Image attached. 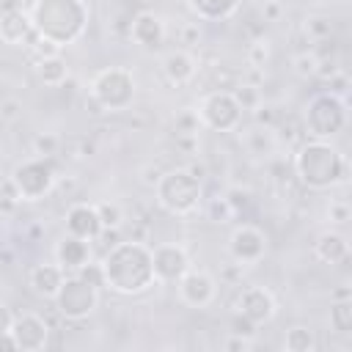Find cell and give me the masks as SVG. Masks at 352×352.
<instances>
[{
    "instance_id": "cell-1",
    "label": "cell",
    "mask_w": 352,
    "mask_h": 352,
    "mask_svg": "<svg viewBox=\"0 0 352 352\" xmlns=\"http://www.w3.org/2000/svg\"><path fill=\"white\" fill-rule=\"evenodd\" d=\"M99 270H102V286L124 297L143 294L157 283L151 248L143 239H121L113 248H107L104 256L99 258Z\"/></svg>"
},
{
    "instance_id": "cell-2",
    "label": "cell",
    "mask_w": 352,
    "mask_h": 352,
    "mask_svg": "<svg viewBox=\"0 0 352 352\" xmlns=\"http://www.w3.org/2000/svg\"><path fill=\"white\" fill-rule=\"evenodd\" d=\"M28 14L36 36L60 50L74 44L88 28V6L82 0H36Z\"/></svg>"
},
{
    "instance_id": "cell-3",
    "label": "cell",
    "mask_w": 352,
    "mask_h": 352,
    "mask_svg": "<svg viewBox=\"0 0 352 352\" xmlns=\"http://www.w3.org/2000/svg\"><path fill=\"white\" fill-rule=\"evenodd\" d=\"M346 157L330 140H305L294 151V176L308 190H333L346 182Z\"/></svg>"
},
{
    "instance_id": "cell-4",
    "label": "cell",
    "mask_w": 352,
    "mask_h": 352,
    "mask_svg": "<svg viewBox=\"0 0 352 352\" xmlns=\"http://www.w3.org/2000/svg\"><path fill=\"white\" fill-rule=\"evenodd\" d=\"M154 198L162 212L173 217H190L204 204V182L192 176L187 165L170 168V170H162L160 182L154 184Z\"/></svg>"
},
{
    "instance_id": "cell-5",
    "label": "cell",
    "mask_w": 352,
    "mask_h": 352,
    "mask_svg": "<svg viewBox=\"0 0 352 352\" xmlns=\"http://www.w3.org/2000/svg\"><path fill=\"white\" fill-rule=\"evenodd\" d=\"M346 99L330 94V91H319L308 99L305 104V116H302V129L308 132V138L316 140H330L338 132H344L346 126Z\"/></svg>"
},
{
    "instance_id": "cell-6",
    "label": "cell",
    "mask_w": 352,
    "mask_h": 352,
    "mask_svg": "<svg viewBox=\"0 0 352 352\" xmlns=\"http://www.w3.org/2000/svg\"><path fill=\"white\" fill-rule=\"evenodd\" d=\"M135 94H138L135 74L129 69H124V66H107V69L94 74L88 96H94L102 104L104 113H121V110L132 107Z\"/></svg>"
},
{
    "instance_id": "cell-7",
    "label": "cell",
    "mask_w": 352,
    "mask_h": 352,
    "mask_svg": "<svg viewBox=\"0 0 352 352\" xmlns=\"http://www.w3.org/2000/svg\"><path fill=\"white\" fill-rule=\"evenodd\" d=\"M55 184H58L55 165L47 157H30L19 162L8 179V187L19 201H41L55 190Z\"/></svg>"
},
{
    "instance_id": "cell-8",
    "label": "cell",
    "mask_w": 352,
    "mask_h": 352,
    "mask_svg": "<svg viewBox=\"0 0 352 352\" xmlns=\"http://www.w3.org/2000/svg\"><path fill=\"white\" fill-rule=\"evenodd\" d=\"M55 311L69 322H82L99 308V286L85 280L80 272H66L58 294L52 297Z\"/></svg>"
},
{
    "instance_id": "cell-9",
    "label": "cell",
    "mask_w": 352,
    "mask_h": 352,
    "mask_svg": "<svg viewBox=\"0 0 352 352\" xmlns=\"http://www.w3.org/2000/svg\"><path fill=\"white\" fill-rule=\"evenodd\" d=\"M198 121L201 126L212 132H236L242 126V107L236 104L231 91H209L198 104Z\"/></svg>"
},
{
    "instance_id": "cell-10",
    "label": "cell",
    "mask_w": 352,
    "mask_h": 352,
    "mask_svg": "<svg viewBox=\"0 0 352 352\" xmlns=\"http://www.w3.org/2000/svg\"><path fill=\"white\" fill-rule=\"evenodd\" d=\"M228 253L234 264L253 267L267 256V234L253 223H242L228 236Z\"/></svg>"
},
{
    "instance_id": "cell-11",
    "label": "cell",
    "mask_w": 352,
    "mask_h": 352,
    "mask_svg": "<svg viewBox=\"0 0 352 352\" xmlns=\"http://www.w3.org/2000/svg\"><path fill=\"white\" fill-rule=\"evenodd\" d=\"M151 264H154V278L157 283H176L190 267V253L179 242H160L151 248Z\"/></svg>"
},
{
    "instance_id": "cell-12",
    "label": "cell",
    "mask_w": 352,
    "mask_h": 352,
    "mask_svg": "<svg viewBox=\"0 0 352 352\" xmlns=\"http://www.w3.org/2000/svg\"><path fill=\"white\" fill-rule=\"evenodd\" d=\"M8 333L14 336L16 349H22V352H41L50 344V322L36 311L14 314Z\"/></svg>"
},
{
    "instance_id": "cell-13",
    "label": "cell",
    "mask_w": 352,
    "mask_h": 352,
    "mask_svg": "<svg viewBox=\"0 0 352 352\" xmlns=\"http://www.w3.org/2000/svg\"><path fill=\"white\" fill-rule=\"evenodd\" d=\"M179 300L187 305V308H206L214 302L217 297V280L212 272L201 270V267H190L179 280Z\"/></svg>"
},
{
    "instance_id": "cell-14",
    "label": "cell",
    "mask_w": 352,
    "mask_h": 352,
    "mask_svg": "<svg viewBox=\"0 0 352 352\" xmlns=\"http://www.w3.org/2000/svg\"><path fill=\"white\" fill-rule=\"evenodd\" d=\"M236 311L242 316H248L256 327H261V324H270L275 319L278 308H275V297H272L270 289H264V286H245L239 292V297H236Z\"/></svg>"
},
{
    "instance_id": "cell-15",
    "label": "cell",
    "mask_w": 352,
    "mask_h": 352,
    "mask_svg": "<svg viewBox=\"0 0 352 352\" xmlns=\"http://www.w3.org/2000/svg\"><path fill=\"white\" fill-rule=\"evenodd\" d=\"M129 38L138 47L148 50V52L160 50L165 44V22H162V16H157L154 11H138L132 16V22H129Z\"/></svg>"
},
{
    "instance_id": "cell-16",
    "label": "cell",
    "mask_w": 352,
    "mask_h": 352,
    "mask_svg": "<svg viewBox=\"0 0 352 352\" xmlns=\"http://www.w3.org/2000/svg\"><path fill=\"white\" fill-rule=\"evenodd\" d=\"M36 30L30 22V14L22 8H6L0 11V41L8 47H22V44H33Z\"/></svg>"
},
{
    "instance_id": "cell-17",
    "label": "cell",
    "mask_w": 352,
    "mask_h": 352,
    "mask_svg": "<svg viewBox=\"0 0 352 352\" xmlns=\"http://www.w3.org/2000/svg\"><path fill=\"white\" fill-rule=\"evenodd\" d=\"M63 226H66V234L72 236H80V239H96L99 231H102V220H99V212H96V204H72L63 214Z\"/></svg>"
},
{
    "instance_id": "cell-18",
    "label": "cell",
    "mask_w": 352,
    "mask_h": 352,
    "mask_svg": "<svg viewBox=\"0 0 352 352\" xmlns=\"http://www.w3.org/2000/svg\"><path fill=\"white\" fill-rule=\"evenodd\" d=\"M160 69L170 85H187L198 74V60L190 50H168L160 60Z\"/></svg>"
},
{
    "instance_id": "cell-19",
    "label": "cell",
    "mask_w": 352,
    "mask_h": 352,
    "mask_svg": "<svg viewBox=\"0 0 352 352\" xmlns=\"http://www.w3.org/2000/svg\"><path fill=\"white\" fill-rule=\"evenodd\" d=\"M55 261L60 264L63 272H80V270L91 261V242L66 234V236L55 245Z\"/></svg>"
},
{
    "instance_id": "cell-20",
    "label": "cell",
    "mask_w": 352,
    "mask_h": 352,
    "mask_svg": "<svg viewBox=\"0 0 352 352\" xmlns=\"http://www.w3.org/2000/svg\"><path fill=\"white\" fill-rule=\"evenodd\" d=\"M63 278H66V272L60 270L58 261H55V264H47V261H44V264H36V267L30 270L28 283H30L33 294H38V297H44V300H52V297L58 294Z\"/></svg>"
},
{
    "instance_id": "cell-21",
    "label": "cell",
    "mask_w": 352,
    "mask_h": 352,
    "mask_svg": "<svg viewBox=\"0 0 352 352\" xmlns=\"http://www.w3.org/2000/svg\"><path fill=\"white\" fill-rule=\"evenodd\" d=\"M314 253L324 264H344L349 258V242L338 231H324L314 242Z\"/></svg>"
},
{
    "instance_id": "cell-22",
    "label": "cell",
    "mask_w": 352,
    "mask_h": 352,
    "mask_svg": "<svg viewBox=\"0 0 352 352\" xmlns=\"http://www.w3.org/2000/svg\"><path fill=\"white\" fill-rule=\"evenodd\" d=\"M242 143H245V151L248 154H253V157H272L275 154V148H278V135H275V129H270V126H250L245 135H242Z\"/></svg>"
},
{
    "instance_id": "cell-23",
    "label": "cell",
    "mask_w": 352,
    "mask_h": 352,
    "mask_svg": "<svg viewBox=\"0 0 352 352\" xmlns=\"http://www.w3.org/2000/svg\"><path fill=\"white\" fill-rule=\"evenodd\" d=\"M187 6L204 22H223L239 8V0H187Z\"/></svg>"
},
{
    "instance_id": "cell-24",
    "label": "cell",
    "mask_w": 352,
    "mask_h": 352,
    "mask_svg": "<svg viewBox=\"0 0 352 352\" xmlns=\"http://www.w3.org/2000/svg\"><path fill=\"white\" fill-rule=\"evenodd\" d=\"M36 77L50 88L63 85L69 80V66L60 58V52L58 55H47V58H36Z\"/></svg>"
},
{
    "instance_id": "cell-25",
    "label": "cell",
    "mask_w": 352,
    "mask_h": 352,
    "mask_svg": "<svg viewBox=\"0 0 352 352\" xmlns=\"http://www.w3.org/2000/svg\"><path fill=\"white\" fill-rule=\"evenodd\" d=\"M316 346H319L316 333L305 324H294L283 336V349H289V352H316Z\"/></svg>"
},
{
    "instance_id": "cell-26",
    "label": "cell",
    "mask_w": 352,
    "mask_h": 352,
    "mask_svg": "<svg viewBox=\"0 0 352 352\" xmlns=\"http://www.w3.org/2000/svg\"><path fill=\"white\" fill-rule=\"evenodd\" d=\"M330 327L341 336L352 333V297L349 300H333L330 305Z\"/></svg>"
},
{
    "instance_id": "cell-27",
    "label": "cell",
    "mask_w": 352,
    "mask_h": 352,
    "mask_svg": "<svg viewBox=\"0 0 352 352\" xmlns=\"http://www.w3.org/2000/svg\"><path fill=\"white\" fill-rule=\"evenodd\" d=\"M333 19L330 16H322V14H314V16H308L305 22H302V33H305V38L308 41H324V38H330L333 36Z\"/></svg>"
},
{
    "instance_id": "cell-28",
    "label": "cell",
    "mask_w": 352,
    "mask_h": 352,
    "mask_svg": "<svg viewBox=\"0 0 352 352\" xmlns=\"http://www.w3.org/2000/svg\"><path fill=\"white\" fill-rule=\"evenodd\" d=\"M234 99H236V104L242 107V113L245 110H256L261 102H264V94H261V88L256 85V82H242V85H234Z\"/></svg>"
},
{
    "instance_id": "cell-29",
    "label": "cell",
    "mask_w": 352,
    "mask_h": 352,
    "mask_svg": "<svg viewBox=\"0 0 352 352\" xmlns=\"http://www.w3.org/2000/svg\"><path fill=\"white\" fill-rule=\"evenodd\" d=\"M201 206H206V217L212 220V223H231L236 214H234V209L228 206V201H226V195H214V198H209L206 204H201Z\"/></svg>"
},
{
    "instance_id": "cell-30",
    "label": "cell",
    "mask_w": 352,
    "mask_h": 352,
    "mask_svg": "<svg viewBox=\"0 0 352 352\" xmlns=\"http://www.w3.org/2000/svg\"><path fill=\"white\" fill-rule=\"evenodd\" d=\"M198 126H201V121H198V113H192V110H182L173 118V135L176 138H195Z\"/></svg>"
},
{
    "instance_id": "cell-31",
    "label": "cell",
    "mask_w": 352,
    "mask_h": 352,
    "mask_svg": "<svg viewBox=\"0 0 352 352\" xmlns=\"http://www.w3.org/2000/svg\"><path fill=\"white\" fill-rule=\"evenodd\" d=\"M316 52L314 50H305V52H297L294 55V60H292V69H294V74L297 77H302V80H308V77H314L316 74Z\"/></svg>"
},
{
    "instance_id": "cell-32",
    "label": "cell",
    "mask_w": 352,
    "mask_h": 352,
    "mask_svg": "<svg viewBox=\"0 0 352 352\" xmlns=\"http://www.w3.org/2000/svg\"><path fill=\"white\" fill-rule=\"evenodd\" d=\"M96 212H99V220H102V228H121L124 223V209L118 204H96Z\"/></svg>"
},
{
    "instance_id": "cell-33",
    "label": "cell",
    "mask_w": 352,
    "mask_h": 352,
    "mask_svg": "<svg viewBox=\"0 0 352 352\" xmlns=\"http://www.w3.org/2000/svg\"><path fill=\"white\" fill-rule=\"evenodd\" d=\"M58 148H60V138L58 135H52V132H41V135H36L33 138V154L36 157H52V154H58Z\"/></svg>"
},
{
    "instance_id": "cell-34",
    "label": "cell",
    "mask_w": 352,
    "mask_h": 352,
    "mask_svg": "<svg viewBox=\"0 0 352 352\" xmlns=\"http://www.w3.org/2000/svg\"><path fill=\"white\" fill-rule=\"evenodd\" d=\"M22 102L16 99V96H6V99H0V121L3 124H16L19 118H22Z\"/></svg>"
},
{
    "instance_id": "cell-35",
    "label": "cell",
    "mask_w": 352,
    "mask_h": 352,
    "mask_svg": "<svg viewBox=\"0 0 352 352\" xmlns=\"http://www.w3.org/2000/svg\"><path fill=\"white\" fill-rule=\"evenodd\" d=\"M278 118H280L278 107H272V104H267V102H261V104L253 110V121H256L258 126H270V129H278Z\"/></svg>"
},
{
    "instance_id": "cell-36",
    "label": "cell",
    "mask_w": 352,
    "mask_h": 352,
    "mask_svg": "<svg viewBox=\"0 0 352 352\" xmlns=\"http://www.w3.org/2000/svg\"><path fill=\"white\" fill-rule=\"evenodd\" d=\"M223 195H226L228 206L234 209V214H242V212L250 206V190H242V187H228Z\"/></svg>"
},
{
    "instance_id": "cell-37",
    "label": "cell",
    "mask_w": 352,
    "mask_h": 352,
    "mask_svg": "<svg viewBox=\"0 0 352 352\" xmlns=\"http://www.w3.org/2000/svg\"><path fill=\"white\" fill-rule=\"evenodd\" d=\"M349 204H346V198H333L330 201V206H327V220L333 223V226H344L346 220H349Z\"/></svg>"
},
{
    "instance_id": "cell-38",
    "label": "cell",
    "mask_w": 352,
    "mask_h": 352,
    "mask_svg": "<svg viewBox=\"0 0 352 352\" xmlns=\"http://www.w3.org/2000/svg\"><path fill=\"white\" fill-rule=\"evenodd\" d=\"M256 330H258V327H256V324H253L248 316H242L239 311L231 316V333H234V336H245V338H253V336H256Z\"/></svg>"
},
{
    "instance_id": "cell-39",
    "label": "cell",
    "mask_w": 352,
    "mask_h": 352,
    "mask_svg": "<svg viewBox=\"0 0 352 352\" xmlns=\"http://www.w3.org/2000/svg\"><path fill=\"white\" fill-rule=\"evenodd\" d=\"M267 58H270V47H267V41H253L250 44V50H248V60H250V66H264L267 63Z\"/></svg>"
},
{
    "instance_id": "cell-40",
    "label": "cell",
    "mask_w": 352,
    "mask_h": 352,
    "mask_svg": "<svg viewBox=\"0 0 352 352\" xmlns=\"http://www.w3.org/2000/svg\"><path fill=\"white\" fill-rule=\"evenodd\" d=\"M30 50H33V55L36 58H47V55H58L60 52V47L58 44H52V41H47V38H33V44H30Z\"/></svg>"
},
{
    "instance_id": "cell-41",
    "label": "cell",
    "mask_w": 352,
    "mask_h": 352,
    "mask_svg": "<svg viewBox=\"0 0 352 352\" xmlns=\"http://www.w3.org/2000/svg\"><path fill=\"white\" fill-rule=\"evenodd\" d=\"M327 85H330V88H327L330 94H336V96H341V99H344V96H346V85H349L346 72H338L336 77H330V80H327Z\"/></svg>"
},
{
    "instance_id": "cell-42",
    "label": "cell",
    "mask_w": 352,
    "mask_h": 352,
    "mask_svg": "<svg viewBox=\"0 0 352 352\" xmlns=\"http://www.w3.org/2000/svg\"><path fill=\"white\" fill-rule=\"evenodd\" d=\"M223 346H226L228 352H245V349H250V346H253V338H245V336H234V333H231V336L226 338V344H223Z\"/></svg>"
},
{
    "instance_id": "cell-43",
    "label": "cell",
    "mask_w": 352,
    "mask_h": 352,
    "mask_svg": "<svg viewBox=\"0 0 352 352\" xmlns=\"http://www.w3.org/2000/svg\"><path fill=\"white\" fill-rule=\"evenodd\" d=\"M264 22H278L280 19V14H283V6L278 3V0H270V3H264Z\"/></svg>"
},
{
    "instance_id": "cell-44",
    "label": "cell",
    "mask_w": 352,
    "mask_h": 352,
    "mask_svg": "<svg viewBox=\"0 0 352 352\" xmlns=\"http://www.w3.org/2000/svg\"><path fill=\"white\" fill-rule=\"evenodd\" d=\"M198 38H201V30H198V25H184L182 28V44H198Z\"/></svg>"
},
{
    "instance_id": "cell-45",
    "label": "cell",
    "mask_w": 352,
    "mask_h": 352,
    "mask_svg": "<svg viewBox=\"0 0 352 352\" xmlns=\"http://www.w3.org/2000/svg\"><path fill=\"white\" fill-rule=\"evenodd\" d=\"M11 319H14V314H11V308L0 300V333H8L11 330Z\"/></svg>"
},
{
    "instance_id": "cell-46",
    "label": "cell",
    "mask_w": 352,
    "mask_h": 352,
    "mask_svg": "<svg viewBox=\"0 0 352 352\" xmlns=\"http://www.w3.org/2000/svg\"><path fill=\"white\" fill-rule=\"evenodd\" d=\"M0 349H8V352H14V349H16V341H14V336H11V333H0Z\"/></svg>"
},
{
    "instance_id": "cell-47",
    "label": "cell",
    "mask_w": 352,
    "mask_h": 352,
    "mask_svg": "<svg viewBox=\"0 0 352 352\" xmlns=\"http://www.w3.org/2000/svg\"><path fill=\"white\" fill-rule=\"evenodd\" d=\"M352 297V289L349 286H338L333 294H330V300H349Z\"/></svg>"
},
{
    "instance_id": "cell-48",
    "label": "cell",
    "mask_w": 352,
    "mask_h": 352,
    "mask_svg": "<svg viewBox=\"0 0 352 352\" xmlns=\"http://www.w3.org/2000/svg\"><path fill=\"white\" fill-rule=\"evenodd\" d=\"M314 3H322V0H314Z\"/></svg>"
},
{
    "instance_id": "cell-49",
    "label": "cell",
    "mask_w": 352,
    "mask_h": 352,
    "mask_svg": "<svg viewBox=\"0 0 352 352\" xmlns=\"http://www.w3.org/2000/svg\"><path fill=\"white\" fill-rule=\"evenodd\" d=\"M146 3H148V0H146Z\"/></svg>"
}]
</instances>
